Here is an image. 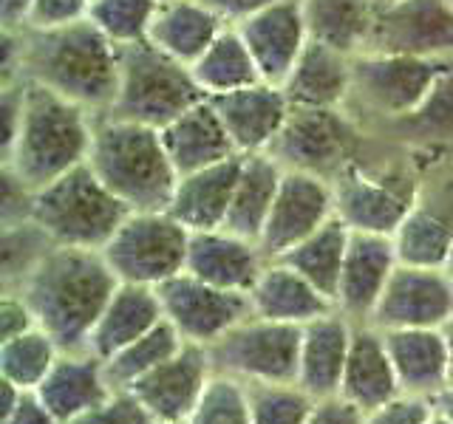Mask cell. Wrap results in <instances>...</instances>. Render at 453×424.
I'll return each mask as SVG.
<instances>
[{
    "label": "cell",
    "instance_id": "obj_1",
    "mask_svg": "<svg viewBox=\"0 0 453 424\" xmlns=\"http://www.w3.org/2000/svg\"><path fill=\"white\" fill-rule=\"evenodd\" d=\"M117 289L119 277L108 266L103 249L54 246L12 292L26 297L37 325L63 351H88L94 325Z\"/></svg>",
    "mask_w": 453,
    "mask_h": 424
},
{
    "label": "cell",
    "instance_id": "obj_2",
    "mask_svg": "<svg viewBox=\"0 0 453 424\" xmlns=\"http://www.w3.org/2000/svg\"><path fill=\"white\" fill-rule=\"evenodd\" d=\"M20 80L46 85L99 117L119 91V46L91 20L49 32L20 28Z\"/></svg>",
    "mask_w": 453,
    "mask_h": 424
},
{
    "label": "cell",
    "instance_id": "obj_3",
    "mask_svg": "<svg viewBox=\"0 0 453 424\" xmlns=\"http://www.w3.org/2000/svg\"><path fill=\"white\" fill-rule=\"evenodd\" d=\"M94 119L91 110L26 80L20 131L0 155V164L12 167L32 190L46 187L88 162Z\"/></svg>",
    "mask_w": 453,
    "mask_h": 424
},
{
    "label": "cell",
    "instance_id": "obj_4",
    "mask_svg": "<svg viewBox=\"0 0 453 424\" xmlns=\"http://www.w3.org/2000/svg\"><path fill=\"white\" fill-rule=\"evenodd\" d=\"M88 164L131 212L167 209L179 173L156 127L99 113Z\"/></svg>",
    "mask_w": 453,
    "mask_h": 424
},
{
    "label": "cell",
    "instance_id": "obj_5",
    "mask_svg": "<svg viewBox=\"0 0 453 424\" xmlns=\"http://www.w3.org/2000/svg\"><path fill=\"white\" fill-rule=\"evenodd\" d=\"M448 68L450 60L363 51L351 57V85L343 110L365 133L380 136L411 117Z\"/></svg>",
    "mask_w": 453,
    "mask_h": 424
},
{
    "label": "cell",
    "instance_id": "obj_6",
    "mask_svg": "<svg viewBox=\"0 0 453 424\" xmlns=\"http://www.w3.org/2000/svg\"><path fill=\"white\" fill-rule=\"evenodd\" d=\"M127 216L131 209L105 187L88 162L35 190L32 201V221L57 246L103 249Z\"/></svg>",
    "mask_w": 453,
    "mask_h": 424
},
{
    "label": "cell",
    "instance_id": "obj_7",
    "mask_svg": "<svg viewBox=\"0 0 453 424\" xmlns=\"http://www.w3.org/2000/svg\"><path fill=\"white\" fill-rule=\"evenodd\" d=\"M202 99L207 96L198 88L190 65L167 57L150 42L119 49V91L108 110L111 117L162 131Z\"/></svg>",
    "mask_w": 453,
    "mask_h": 424
},
{
    "label": "cell",
    "instance_id": "obj_8",
    "mask_svg": "<svg viewBox=\"0 0 453 424\" xmlns=\"http://www.w3.org/2000/svg\"><path fill=\"white\" fill-rule=\"evenodd\" d=\"M190 246V230L167 209L131 212L103 254L119 283L159 289L162 283L184 272Z\"/></svg>",
    "mask_w": 453,
    "mask_h": 424
},
{
    "label": "cell",
    "instance_id": "obj_9",
    "mask_svg": "<svg viewBox=\"0 0 453 424\" xmlns=\"http://www.w3.org/2000/svg\"><path fill=\"white\" fill-rule=\"evenodd\" d=\"M368 133L343 108H292L287 125L269 148L283 170L334 178L340 170L357 162Z\"/></svg>",
    "mask_w": 453,
    "mask_h": 424
},
{
    "label": "cell",
    "instance_id": "obj_10",
    "mask_svg": "<svg viewBox=\"0 0 453 424\" xmlns=\"http://www.w3.org/2000/svg\"><path fill=\"white\" fill-rule=\"evenodd\" d=\"M301 339L303 325L273 322L252 314L207 345V353L212 371L235 376L244 385H287L297 379Z\"/></svg>",
    "mask_w": 453,
    "mask_h": 424
},
{
    "label": "cell",
    "instance_id": "obj_11",
    "mask_svg": "<svg viewBox=\"0 0 453 424\" xmlns=\"http://www.w3.org/2000/svg\"><path fill=\"white\" fill-rule=\"evenodd\" d=\"M365 51L453 60L450 0H377Z\"/></svg>",
    "mask_w": 453,
    "mask_h": 424
},
{
    "label": "cell",
    "instance_id": "obj_12",
    "mask_svg": "<svg viewBox=\"0 0 453 424\" xmlns=\"http://www.w3.org/2000/svg\"><path fill=\"white\" fill-rule=\"evenodd\" d=\"M156 292H159L165 320L181 334L184 343L193 345L207 348L238 322L252 317L250 294L210 286L188 272L170 277Z\"/></svg>",
    "mask_w": 453,
    "mask_h": 424
},
{
    "label": "cell",
    "instance_id": "obj_13",
    "mask_svg": "<svg viewBox=\"0 0 453 424\" xmlns=\"http://www.w3.org/2000/svg\"><path fill=\"white\" fill-rule=\"evenodd\" d=\"M334 218V190L323 176L283 170L273 212L258 238V246L269 261L295 249L301 240L315 235L323 223Z\"/></svg>",
    "mask_w": 453,
    "mask_h": 424
},
{
    "label": "cell",
    "instance_id": "obj_14",
    "mask_svg": "<svg viewBox=\"0 0 453 424\" xmlns=\"http://www.w3.org/2000/svg\"><path fill=\"white\" fill-rule=\"evenodd\" d=\"M453 314V283L445 269L396 263L368 325L377 331L442 329Z\"/></svg>",
    "mask_w": 453,
    "mask_h": 424
},
{
    "label": "cell",
    "instance_id": "obj_15",
    "mask_svg": "<svg viewBox=\"0 0 453 424\" xmlns=\"http://www.w3.org/2000/svg\"><path fill=\"white\" fill-rule=\"evenodd\" d=\"M212 374L216 371H212L207 348L184 343L176 357L136 379L127 390L136 393V399L159 424H184L202 399Z\"/></svg>",
    "mask_w": 453,
    "mask_h": 424
},
{
    "label": "cell",
    "instance_id": "obj_16",
    "mask_svg": "<svg viewBox=\"0 0 453 424\" xmlns=\"http://www.w3.org/2000/svg\"><path fill=\"white\" fill-rule=\"evenodd\" d=\"M210 102L219 110L238 155L269 153L292 110L283 88L273 82H255L241 91L210 96Z\"/></svg>",
    "mask_w": 453,
    "mask_h": 424
},
{
    "label": "cell",
    "instance_id": "obj_17",
    "mask_svg": "<svg viewBox=\"0 0 453 424\" xmlns=\"http://www.w3.org/2000/svg\"><path fill=\"white\" fill-rule=\"evenodd\" d=\"M238 34L244 37L264 82L280 85L306 49L309 32L303 20L301 0H278V4L255 11L241 20Z\"/></svg>",
    "mask_w": 453,
    "mask_h": 424
},
{
    "label": "cell",
    "instance_id": "obj_18",
    "mask_svg": "<svg viewBox=\"0 0 453 424\" xmlns=\"http://www.w3.org/2000/svg\"><path fill=\"white\" fill-rule=\"evenodd\" d=\"M396 263L400 261H396L394 240L388 235L351 232L343 275H340L334 297L340 314L349 317L354 325H368Z\"/></svg>",
    "mask_w": 453,
    "mask_h": 424
},
{
    "label": "cell",
    "instance_id": "obj_19",
    "mask_svg": "<svg viewBox=\"0 0 453 424\" xmlns=\"http://www.w3.org/2000/svg\"><path fill=\"white\" fill-rule=\"evenodd\" d=\"M266 261L269 258L255 240H247L226 230H207L190 232L184 272L210 283V286L250 294L255 280L264 272Z\"/></svg>",
    "mask_w": 453,
    "mask_h": 424
},
{
    "label": "cell",
    "instance_id": "obj_20",
    "mask_svg": "<svg viewBox=\"0 0 453 424\" xmlns=\"http://www.w3.org/2000/svg\"><path fill=\"white\" fill-rule=\"evenodd\" d=\"M354 322L334 308L303 325L301 362H297L295 385L306 390L311 399H329L340 393L349 348H351Z\"/></svg>",
    "mask_w": 453,
    "mask_h": 424
},
{
    "label": "cell",
    "instance_id": "obj_21",
    "mask_svg": "<svg viewBox=\"0 0 453 424\" xmlns=\"http://www.w3.org/2000/svg\"><path fill=\"white\" fill-rule=\"evenodd\" d=\"M35 393L57 421L68 424L71 419L88 413L91 407L103 405L113 388L105 374V360L91 351H63Z\"/></svg>",
    "mask_w": 453,
    "mask_h": 424
},
{
    "label": "cell",
    "instance_id": "obj_22",
    "mask_svg": "<svg viewBox=\"0 0 453 424\" xmlns=\"http://www.w3.org/2000/svg\"><path fill=\"white\" fill-rule=\"evenodd\" d=\"M241 164H244V155H233L226 162L179 176L167 212L190 232L221 230L233 204Z\"/></svg>",
    "mask_w": 453,
    "mask_h": 424
},
{
    "label": "cell",
    "instance_id": "obj_23",
    "mask_svg": "<svg viewBox=\"0 0 453 424\" xmlns=\"http://www.w3.org/2000/svg\"><path fill=\"white\" fill-rule=\"evenodd\" d=\"M159 133L179 176L196 173V170H204L238 155L210 96L188 108L170 125H165Z\"/></svg>",
    "mask_w": 453,
    "mask_h": 424
},
{
    "label": "cell",
    "instance_id": "obj_24",
    "mask_svg": "<svg viewBox=\"0 0 453 424\" xmlns=\"http://www.w3.org/2000/svg\"><path fill=\"white\" fill-rule=\"evenodd\" d=\"M250 303L255 317L287 325H306L323 314H332L337 308L301 272H295L289 263L278 258L266 261L264 272L250 289Z\"/></svg>",
    "mask_w": 453,
    "mask_h": 424
},
{
    "label": "cell",
    "instance_id": "obj_25",
    "mask_svg": "<svg viewBox=\"0 0 453 424\" xmlns=\"http://www.w3.org/2000/svg\"><path fill=\"white\" fill-rule=\"evenodd\" d=\"M382 339L403 393L434 399L450 385V357L439 329H396L382 331Z\"/></svg>",
    "mask_w": 453,
    "mask_h": 424
},
{
    "label": "cell",
    "instance_id": "obj_26",
    "mask_svg": "<svg viewBox=\"0 0 453 424\" xmlns=\"http://www.w3.org/2000/svg\"><path fill=\"white\" fill-rule=\"evenodd\" d=\"M400 393V379H396L382 331H377L374 325H354L340 396L368 413Z\"/></svg>",
    "mask_w": 453,
    "mask_h": 424
},
{
    "label": "cell",
    "instance_id": "obj_27",
    "mask_svg": "<svg viewBox=\"0 0 453 424\" xmlns=\"http://www.w3.org/2000/svg\"><path fill=\"white\" fill-rule=\"evenodd\" d=\"M165 320L159 292L150 286H136V283H119L108 300L103 317L96 320L88 351L99 360H111L113 353L136 343L139 337L153 331Z\"/></svg>",
    "mask_w": 453,
    "mask_h": 424
},
{
    "label": "cell",
    "instance_id": "obj_28",
    "mask_svg": "<svg viewBox=\"0 0 453 424\" xmlns=\"http://www.w3.org/2000/svg\"><path fill=\"white\" fill-rule=\"evenodd\" d=\"M351 85V57L309 40L280 82L292 108H343Z\"/></svg>",
    "mask_w": 453,
    "mask_h": 424
},
{
    "label": "cell",
    "instance_id": "obj_29",
    "mask_svg": "<svg viewBox=\"0 0 453 424\" xmlns=\"http://www.w3.org/2000/svg\"><path fill=\"white\" fill-rule=\"evenodd\" d=\"M224 28L226 23L219 14L198 0H165L153 18L148 42L173 60L193 65Z\"/></svg>",
    "mask_w": 453,
    "mask_h": 424
},
{
    "label": "cell",
    "instance_id": "obj_30",
    "mask_svg": "<svg viewBox=\"0 0 453 424\" xmlns=\"http://www.w3.org/2000/svg\"><path fill=\"white\" fill-rule=\"evenodd\" d=\"M280 178H283V167L269 153L244 155L241 176L233 193V204L221 230L258 244L269 212H273Z\"/></svg>",
    "mask_w": 453,
    "mask_h": 424
},
{
    "label": "cell",
    "instance_id": "obj_31",
    "mask_svg": "<svg viewBox=\"0 0 453 424\" xmlns=\"http://www.w3.org/2000/svg\"><path fill=\"white\" fill-rule=\"evenodd\" d=\"M377 0H301L309 40L346 57H357L368 46Z\"/></svg>",
    "mask_w": 453,
    "mask_h": 424
},
{
    "label": "cell",
    "instance_id": "obj_32",
    "mask_svg": "<svg viewBox=\"0 0 453 424\" xmlns=\"http://www.w3.org/2000/svg\"><path fill=\"white\" fill-rule=\"evenodd\" d=\"M380 139H388L408 150H445L453 148V65L445 71L422 105L388 127Z\"/></svg>",
    "mask_w": 453,
    "mask_h": 424
},
{
    "label": "cell",
    "instance_id": "obj_33",
    "mask_svg": "<svg viewBox=\"0 0 453 424\" xmlns=\"http://www.w3.org/2000/svg\"><path fill=\"white\" fill-rule=\"evenodd\" d=\"M349 240H351V230L334 216L329 223H323L315 235H309L295 249L280 254L278 261L289 263L295 272H301L311 286L320 289L334 303L340 275H343V263H346V252H349Z\"/></svg>",
    "mask_w": 453,
    "mask_h": 424
},
{
    "label": "cell",
    "instance_id": "obj_34",
    "mask_svg": "<svg viewBox=\"0 0 453 424\" xmlns=\"http://www.w3.org/2000/svg\"><path fill=\"white\" fill-rule=\"evenodd\" d=\"M198 88L204 96H221L230 91H241L247 85L264 82L261 71L255 65L244 37L235 26H226L224 32L212 40V46L190 65Z\"/></svg>",
    "mask_w": 453,
    "mask_h": 424
},
{
    "label": "cell",
    "instance_id": "obj_35",
    "mask_svg": "<svg viewBox=\"0 0 453 424\" xmlns=\"http://www.w3.org/2000/svg\"><path fill=\"white\" fill-rule=\"evenodd\" d=\"M391 240L400 263L445 269L448 254L453 249V223L434 216L431 209L414 204L403 223L396 226Z\"/></svg>",
    "mask_w": 453,
    "mask_h": 424
},
{
    "label": "cell",
    "instance_id": "obj_36",
    "mask_svg": "<svg viewBox=\"0 0 453 424\" xmlns=\"http://www.w3.org/2000/svg\"><path fill=\"white\" fill-rule=\"evenodd\" d=\"M181 345H184L181 334L167 320H162L153 331H148L145 337H139L136 343H131L127 348L113 353L111 360H105V374H108L111 388L127 390L136 379L150 374L153 367H159L170 357H176Z\"/></svg>",
    "mask_w": 453,
    "mask_h": 424
},
{
    "label": "cell",
    "instance_id": "obj_37",
    "mask_svg": "<svg viewBox=\"0 0 453 424\" xmlns=\"http://www.w3.org/2000/svg\"><path fill=\"white\" fill-rule=\"evenodd\" d=\"M60 353L63 348L54 343V337L35 325L32 331L0 343V379H9L23 390H37Z\"/></svg>",
    "mask_w": 453,
    "mask_h": 424
},
{
    "label": "cell",
    "instance_id": "obj_38",
    "mask_svg": "<svg viewBox=\"0 0 453 424\" xmlns=\"http://www.w3.org/2000/svg\"><path fill=\"white\" fill-rule=\"evenodd\" d=\"M57 244L32 218L0 226V289H18Z\"/></svg>",
    "mask_w": 453,
    "mask_h": 424
},
{
    "label": "cell",
    "instance_id": "obj_39",
    "mask_svg": "<svg viewBox=\"0 0 453 424\" xmlns=\"http://www.w3.org/2000/svg\"><path fill=\"white\" fill-rule=\"evenodd\" d=\"M159 4L162 0H91L88 20L113 46H136L148 42Z\"/></svg>",
    "mask_w": 453,
    "mask_h": 424
},
{
    "label": "cell",
    "instance_id": "obj_40",
    "mask_svg": "<svg viewBox=\"0 0 453 424\" xmlns=\"http://www.w3.org/2000/svg\"><path fill=\"white\" fill-rule=\"evenodd\" d=\"M184 424H252L250 388L235 376L212 374L202 399Z\"/></svg>",
    "mask_w": 453,
    "mask_h": 424
},
{
    "label": "cell",
    "instance_id": "obj_41",
    "mask_svg": "<svg viewBox=\"0 0 453 424\" xmlns=\"http://www.w3.org/2000/svg\"><path fill=\"white\" fill-rule=\"evenodd\" d=\"M250 388V410L252 424H306L315 399L295 385H266V382H255Z\"/></svg>",
    "mask_w": 453,
    "mask_h": 424
},
{
    "label": "cell",
    "instance_id": "obj_42",
    "mask_svg": "<svg viewBox=\"0 0 453 424\" xmlns=\"http://www.w3.org/2000/svg\"><path fill=\"white\" fill-rule=\"evenodd\" d=\"M68 424H159V421L136 399V393L113 390L103 405L91 407L88 413L71 419Z\"/></svg>",
    "mask_w": 453,
    "mask_h": 424
},
{
    "label": "cell",
    "instance_id": "obj_43",
    "mask_svg": "<svg viewBox=\"0 0 453 424\" xmlns=\"http://www.w3.org/2000/svg\"><path fill=\"white\" fill-rule=\"evenodd\" d=\"M88 11H91V0H32L23 28H32V32L63 28L71 23L88 20Z\"/></svg>",
    "mask_w": 453,
    "mask_h": 424
},
{
    "label": "cell",
    "instance_id": "obj_44",
    "mask_svg": "<svg viewBox=\"0 0 453 424\" xmlns=\"http://www.w3.org/2000/svg\"><path fill=\"white\" fill-rule=\"evenodd\" d=\"M434 416V405L425 396L400 393L391 402L380 405L365 413V424H428Z\"/></svg>",
    "mask_w": 453,
    "mask_h": 424
},
{
    "label": "cell",
    "instance_id": "obj_45",
    "mask_svg": "<svg viewBox=\"0 0 453 424\" xmlns=\"http://www.w3.org/2000/svg\"><path fill=\"white\" fill-rule=\"evenodd\" d=\"M32 201L35 190L12 167L0 164V226L32 218Z\"/></svg>",
    "mask_w": 453,
    "mask_h": 424
},
{
    "label": "cell",
    "instance_id": "obj_46",
    "mask_svg": "<svg viewBox=\"0 0 453 424\" xmlns=\"http://www.w3.org/2000/svg\"><path fill=\"white\" fill-rule=\"evenodd\" d=\"M35 325H37V317L32 306L26 303V297L20 292L0 289V343L32 331Z\"/></svg>",
    "mask_w": 453,
    "mask_h": 424
},
{
    "label": "cell",
    "instance_id": "obj_47",
    "mask_svg": "<svg viewBox=\"0 0 453 424\" xmlns=\"http://www.w3.org/2000/svg\"><path fill=\"white\" fill-rule=\"evenodd\" d=\"M306 424H365V410L337 393L329 399H315Z\"/></svg>",
    "mask_w": 453,
    "mask_h": 424
},
{
    "label": "cell",
    "instance_id": "obj_48",
    "mask_svg": "<svg viewBox=\"0 0 453 424\" xmlns=\"http://www.w3.org/2000/svg\"><path fill=\"white\" fill-rule=\"evenodd\" d=\"M210 11H216L226 26H238L241 20L252 18L255 11H261L266 6L278 4V0H198Z\"/></svg>",
    "mask_w": 453,
    "mask_h": 424
},
{
    "label": "cell",
    "instance_id": "obj_49",
    "mask_svg": "<svg viewBox=\"0 0 453 424\" xmlns=\"http://www.w3.org/2000/svg\"><path fill=\"white\" fill-rule=\"evenodd\" d=\"M0 424H63V421H57V416L40 402V396L35 390H26L18 410L12 416L0 419Z\"/></svg>",
    "mask_w": 453,
    "mask_h": 424
},
{
    "label": "cell",
    "instance_id": "obj_50",
    "mask_svg": "<svg viewBox=\"0 0 453 424\" xmlns=\"http://www.w3.org/2000/svg\"><path fill=\"white\" fill-rule=\"evenodd\" d=\"M32 0H0V28H23Z\"/></svg>",
    "mask_w": 453,
    "mask_h": 424
},
{
    "label": "cell",
    "instance_id": "obj_51",
    "mask_svg": "<svg viewBox=\"0 0 453 424\" xmlns=\"http://www.w3.org/2000/svg\"><path fill=\"white\" fill-rule=\"evenodd\" d=\"M431 405H434V410H436L439 416H445L448 421H453V382L434 396Z\"/></svg>",
    "mask_w": 453,
    "mask_h": 424
},
{
    "label": "cell",
    "instance_id": "obj_52",
    "mask_svg": "<svg viewBox=\"0 0 453 424\" xmlns=\"http://www.w3.org/2000/svg\"><path fill=\"white\" fill-rule=\"evenodd\" d=\"M439 331H442L445 345H448V357H450V382H453V314L445 320V325H442V329H439Z\"/></svg>",
    "mask_w": 453,
    "mask_h": 424
},
{
    "label": "cell",
    "instance_id": "obj_53",
    "mask_svg": "<svg viewBox=\"0 0 453 424\" xmlns=\"http://www.w3.org/2000/svg\"><path fill=\"white\" fill-rule=\"evenodd\" d=\"M445 275L450 277V283H453V249H450V254H448V263H445Z\"/></svg>",
    "mask_w": 453,
    "mask_h": 424
},
{
    "label": "cell",
    "instance_id": "obj_54",
    "mask_svg": "<svg viewBox=\"0 0 453 424\" xmlns=\"http://www.w3.org/2000/svg\"><path fill=\"white\" fill-rule=\"evenodd\" d=\"M428 424H453V421H448L445 416H439V413H436V410H434V416L428 419Z\"/></svg>",
    "mask_w": 453,
    "mask_h": 424
},
{
    "label": "cell",
    "instance_id": "obj_55",
    "mask_svg": "<svg viewBox=\"0 0 453 424\" xmlns=\"http://www.w3.org/2000/svg\"><path fill=\"white\" fill-rule=\"evenodd\" d=\"M450 6H453V0H450Z\"/></svg>",
    "mask_w": 453,
    "mask_h": 424
},
{
    "label": "cell",
    "instance_id": "obj_56",
    "mask_svg": "<svg viewBox=\"0 0 453 424\" xmlns=\"http://www.w3.org/2000/svg\"><path fill=\"white\" fill-rule=\"evenodd\" d=\"M450 65H453V60H450Z\"/></svg>",
    "mask_w": 453,
    "mask_h": 424
},
{
    "label": "cell",
    "instance_id": "obj_57",
    "mask_svg": "<svg viewBox=\"0 0 453 424\" xmlns=\"http://www.w3.org/2000/svg\"><path fill=\"white\" fill-rule=\"evenodd\" d=\"M162 4H165V0H162Z\"/></svg>",
    "mask_w": 453,
    "mask_h": 424
}]
</instances>
